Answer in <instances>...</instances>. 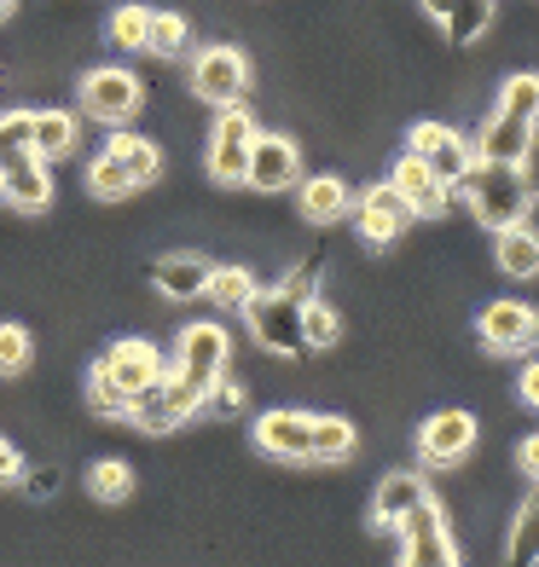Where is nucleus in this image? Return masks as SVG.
<instances>
[{
  "mask_svg": "<svg viewBox=\"0 0 539 567\" xmlns=\"http://www.w3.org/2000/svg\"><path fill=\"white\" fill-rule=\"evenodd\" d=\"M169 371V359H163V348L157 342H145V337H122V342H111L105 348V359L93 365V377H88V400H93V411L99 417H128V405H134V394L140 389H151Z\"/></svg>",
  "mask_w": 539,
  "mask_h": 567,
  "instance_id": "nucleus-1",
  "label": "nucleus"
},
{
  "mask_svg": "<svg viewBox=\"0 0 539 567\" xmlns=\"http://www.w3.org/2000/svg\"><path fill=\"white\" fill-rule=\"evenodd\" d=\"M452 192L470 203V215H476L487 231L522 226L528 209H533V197H539V186L528 179V163H487V157H476Z\"/></svg>",
  "mask_w": 539,
  "mask_h": 567,
  "instance_id": "nucleus-2",
  "label": "nucleus"
},
{
  "mask_svg": "<svg viewBox=\"0 0 539 567\" xmlns=\"http://www.w3.org/2000/svg\"><path fill=\"white\" fill-rule=\"evenodd\" d=\"M244 324H250V337L262 342L267 353H278V359L307 353V337H302V301H296L291 290H255L250 307H244Z\"/></svg>",
  "mask_w": 539,
  "mask_h": 567,
  "instance_id": "nucleus-3",
  "label": "nucleus"
},
{
  "mask_svg": "<svg viewBox=\"0 0 539 567\" xmlns=\"http://www.w3.org/2000/svg\"><path fill=\"white\" fill-rule=\"evenodd\" d=\"M197 411H203V394H197L180 371H163L151 389L134 394V405H128V423L145 429V434H174L180 423H192Z\"/></svg>",
  "mask_w": 539,
  "mask_h": 567,
  "instance_id": "nucleus-4",
  "label": "nucleus"
},
{
  "mask_svg": "<svg viewBox=\"0 0 539 567\" xmlns=\"http://www.w3.org/2000/svg\"><path fill=\"white\" fill-rule=\"evenodd\" d=\"M395 533H400V561L406 567H458V545H452L447 515L435 498H418Z\"/></svg>",
  "mask_w": 539,
  "mask_h": 567,
  "instance_id": "nucleus-5",
  "label": "nucleus"
},
{
  "mask_svg": "<svg viewBox=\"0 0 539 567\" xmlns=\"http://www.w3.org/2000/svg\"><path fill=\"white\" fill-rule=\"evenodd\" d=\"M226 359H233V337H226L221 324H210V319H197V324H186L180 330V342H174V359H169V371H180L192 382V389L203 394L210 382H221L226 377Z\"/></svg>",
  "mask_w": 539,
  "mask_h": 567,
  "instance_id": "nucleus-6",
  "label": "nucleus"
},
{
  "mask_svg": "<svg viewBox=\"0 0 539 567\" xmlns=\"http://www.w3.org/2000/svg\"><path fill=\"white\" fill-rule=\"evenodd\" d=\"M192 93L203 99V105H244L250 93V59L238 53V47H203V53L192 59Z\"/></svg>",
  "mask_w": 539,
  "mask_h": 567,
  "instance_id": "nucleus-7",
  "label": "nucleus"
},
{
  "mask_svg": "<svg viewBox=\"0 0 539 567\" xmlns=\"http://www.w3.org/2000/svg\"><path fill=\"white\" fill-rule=\"evenodd\" d=\"M250 145H255V116L244 105H221L215 134H210V179L215 186H244Z\"/></svg>",
  "mask_w": 539,
  "mask_h": 567,
  "instance_id": "nucleus-8",
  "label": "nucleus"
},
{
  "mask_svg": "<svg viewBox=\"0 0 539 567\" xmlns=\"http://www.w3.org/2000/svg\"><path fill=\"white\" fill-rule=\"evenodd\" d=\"M413 220H418V215H413V203H406V197L389 186V179L366 186V192H359V203H354V226H359V238H366L372 249H389Z\"/></svg>",
  "mask_w": 539,
  "mask_h": 567,
  "instance_id": "nucleus-9",
  "label": "nucleus"
},
{
  "mask_svg": "<svg viewBox=\"0 0 539 567\" xmlns=\"http://www.w3.org/2000/svg\"><path fill=\"white\" fill-rule=\"evenodd\" d=\"M476 337L487 353H528L539 348V313L528 301H487L476 313Z\"/></svg>",
  "mask_w": 539,
  "mask_h": 567,
  "instance_id": "nucleus-10",
  "label": "nucleus"
},
{
  "mask_svg": "<svg viewBox=\"0 0 539 567\" xmlns=\"http://www.w3.org/2000/svg\"><path fill=\"white\" fill-rule=\"evenodd\" d=\"M145 105V87H140V75L134 70H88V82H82V111L99 116V122H128V116H140Z\"/></svg>",
  "mask_w": 539,
  "mask_h": 567,
  "instance_id": "nucleus-11",
  "label": "nucleus"
},
{
  "mask_svg": "<svg viewBox=\"0 0 539 567\" xmlns=\"http://www.w3.org/2000/svg\"><path fill=\"white\" fill-rule=\"evenodd\" d=\"M296 179H302V151H296V140H285V134H262V127H255L244 186H255V192H291Z\"/></svg>",
  "mask_w": 539,
  "mask_h": 567,
  "instance_id": "nucleus-12",
  "label": "nucleus"
},
{
  "mask_svg": "<svg viewBox=\"0 0 539 567\" xmlns=\"http://www.w3.org/2000/svg\"><path fill=\"white\" fill-rule=\"evenodd\" d=\"M406 151H413V157H424L435 174L447 179V186H458V179H465V168L476 163V145L458 134V127H447V122H418L413 140H406Z\"/></svg>",
  "mask_w": 539,
  "mask_h": 567,
  "instance_id": "nucleus-13",
  "label": "nucleus"
},
{
  "mask_svg": "<svg viewBox=\"0 0 539 567\" xmlns=\"http://www.w3.org/2000/svg\"><path fill=\"white\" fill-rule=\"evenodd\" d=\"M476 446V417L470 411H435V417L418 429V457L429 470H452V463H465Z\"/></svg>",
  "mask_w": 539,
  "mask_h": 567,
  "instance_id": "nucleus-14",
  "label": "nucleus"
},
{
  "mask_svg": "<svg viewBox=\"0 0 539 567\" xmlns=\"http://www.w3.org/2000/svg\"><path fill=\"white\" fill-rule=\"evenodd\" d=\"M255 446L278 463H314V417L307 411H267L255 423Z\"/></svg>",
  "mask_w": 539,
  "mask_h": 567,
  "instance_id": "nucleus-15",
  "label": "nucleus"
},
{
  "mask_svg": "<svg viewBox=\"0 0 539 567\" xmlns=\"http://www.w3.org/2000/svg\"><path fill=\"white\" fill-rule=\"evenodd\" d=\"M389 186L413 203V215L418 220H435V215H447V203H452V186L441 174H435L424 157H413V151H406V157L389 168Z\"/></svg>",
  "mask_w": 539,
  "mask_h": 567,
  "instance_id": "nucleus-16",
  "label": "nucleus"
},
{
  "mask_svg": "<svg viewBox=\"0 0 539 567\" xmlns=\"http://www.w3.org/2000/svg\"><path fill=\"white\" fill-rule=\"evenodd\" d=\"M476 157H487V163H528L533 157V122L510 116V111H494L481 122V134H476Z\"/></svg>",
  "mask_w": 539,
  "mask_h": 567,
  "instance_id": "nucleus-17",
  "label": "nucleus"
},
{
  "mask_svg": "<svg viewBox=\"0 0 539 567\" xmlns=\"http://www.w3.org/2000/svg\"><path fill=\"white\" fill-rule=\"evenodd\" d=\"M418 498H429L424 475H413V470L383 475V481H377V498H372V533H395V527L406 522V509H413Z\"/></svg>",
  "mask_w": 539,
  "mask_h": 567,
  "instance_id": "nucleus-18",
  "label": "nucleus"
},
{
  "mask_svg": "<svg viewBox=\"0 0 539 567\" xmlns=\"http://www.w3.org/2000/svg\"><path fill=\"white\" fill-rule=\"evenodd\" d=\"M7 203L23 215H41L47 203H53V174H47V163L35 151H23V157L7 163Z\"/></svg>",
  "mask_w": 539,
  "mask_h": 567,
  "instance_id": "nucleus-19",
  "label": "nucleus"
},
{
  "mask_svg": "<svg viewBox=\"0 0 539 567\" xmlns=\"http://www.w3.org/2000/svg\"><path fill=\"white\" fill-rule=\"evenodd\" d=\"M418 7H424L435 23H441L447 41H458V47L481 41L487 23H494V0H418Z\"/></svg>",
  "mask_w": 539,
  "mask_h": 567,
  "instance_id": "nucleus-20",
  "label": "nucleus"
},
{
  "mask_svg": "<svg viewBox=\"0 0 539 567\" xmlns=\"http://www.w3.org/2000/svg\"><path fill=\"white\" fill-rule=\"evenodd\" d=\"M210 272H215V261H203V255H163V261L151 267V284H157L169 301H197L210 290Z\"/></svg>",
  "mask_w": 539,
  "mask_h": 567,
  "instance_id": "nucleus-21",
  "label": "nucleus"
},
{
  "mask_svg": "<svg viewBox=\"0 0 539 567\" xmlns=\"http://www.w3.org/2000/svg\"><path fill=\"white\" fill-rule=\"evenodd\" d=\"M296 197H302V220H319V226H325V220H343V215L354 209L343 174H314V179H302Z\"/></svg>",
  "mask_w": 539,
  "mask_h": 567,
  "instance_id": "nucleus-22",
  "label": "nucleus"
},
{
  "mask_svg": "<svg viewBox=\"0 0 539 567\" xmlns=\"http://www.w3.org/2000/svg\"><path fill=\"white\" fill-rule=\"evenodd\" d=\"M30 151L41 163H59L75 151V116L70 111H35V127H30Z\"/></svg>",
  "mask_w": 539,
  "mask_h": 567,
  "instance_id": "nucleus-23",
  "label": "nucleus"
},
{
  "mask_svg": "<svg viewBox=\"0 0 539 567\" xmlns=\"http://www.w3.org/2000/svg\"><path fill=\"white\" fill-rule=\"evenodd\" d=\"M105 145L122 157V168L134 174V186H140V192L163 174V151L151 145V140H140V134H128V127H111V140H105Z\"/></svg>",
  "mask_w": 539,
  "mask_h": 567,
  "instance_id": "nucleus-24",
  "label": "nucleus"
},
{
  "mask_svg": "<svg viewBox=\"0 0 539 567\" xmlns=\"http://www.w3.org/2000/svg\"><path fill=\"white\" fill-rule=\"evenodd\" d=\"M494 238H499V272H510V278H533L539 272V231L528 220L494 231Z\"/></svg>",
  "mask_w": 539,
  "mask_h": 567,
  "instance_id": "nucleus-25",
  "label": "nucleus"
},
{
  "mask_svg": "<svg viewBox=\"0 0 539 567\" xmlns=\"http://www.w3.org/2000/svg\"><path fill=\"white\" fill-rule=\"evenodd\" d=\"M82 179H88V192H93L99 203H122V197H134V192H140V186H134V174L122 168V157H116L111 145L88 163V174H82Z\"/></svg>",
  "mask_w": 539,
  "mask_h": 567,
  "instance_id": "nucleus-26",
  "label": "nucleus"
},
{
  "mask_svg": "<svg viewBox=\"0 0 539 567\" xmlns=\"http://www.w3.org/2000/svg\"><path fill=\"white\" fill-rule=\"evenodd\" d=\"M255 290H262V284L250 278V267H215V272H210V290H203V296H210L221 313H244Z\"/></svg>",
  "mask_w": 539,
  "mask_h": 567,
  "instance_id": "nucleus-27",
  "label": "nucleus"
},
{
  "mask_svg": "<svg viewBox=\"0 0 539 567\" xmlns=\"http://www.w3.org/2000/svg\"><path fill=\"white\" fill-rule=\"evenodd\" d=\"M145 53H151V59H180V53H192V30H186V18H180V12H151Z\"/></svg>",
  "mask_w": 539,
  "mask_h": 567,
  "instance_id": "nucleus-28",
  "label": "nucleus"
},
{
  "mask_svg": "<svg viewBox=\"0 0 539 567\" xmlns=\"http://www.w3.org/2000/svg\"><path fill=\"white\" fill-rule=\"evenodd\" d=\"M359 434L348 417H314V463H348Z\"/></svg>",
  "mask_w": 539,
  "mask_h": 567,
  "instance_id": "nucleus-29",
  "label": "nucleus"
},
{
  "mask_svg": "<svg viewBox=\"0 0 539 567\" xmlns=\"http://www.w3.org/2000/svg\"><path fill=\"white\" fill-rule=\"evenodd\" d=\"M505 556H510V561H539V486H533V498H522L517 522H510Z\"/></svg>",
  "mask_w": 539,
  "mask_h": 567,
  "instance_id": "nucleus-30",
  "label": "nucleus"
},
{
  "mask_svg": "<svg viewBox=\"0 0 539 567\" xmlns=\"http://www.w3.org/2000/svg\"><path fill=\"white\" fill-rule=\"evenodd\" d=\"M88 493H93L99 504H122V498H134V470H128V463H116V457L93 463V470H88Z\"/></svg>",
  "mask_w": 539,
  "mask_h": 567,
  "instance_id": "nucleus-31",
  "label": "nucleus"
},
{
  "mask_svg": "<svg viewBox=\"0 0 539 567\" xmlns=\"http://www.w3.org/2000/svg\"><path fill=\"white\" fill-rule=\"evenodd\" d=\"M499 111L522 116V122H539V75H533V70L505 75V87H499Z\"/></svg>",
  "mask_w": 539,
  "mask_h": 567,
  "instance_id": "nucleus-32",
  "label": "nucleus"
},
{
  "mask_svg": "<svg viewBox=\"0 0 539 567\" xmlns=\"http://www.w3.org/2000/svg\"><path fill=\"white\" fill-rule=\"evenodd\" d=\"M302 337H307V348H330V342L343 337V319L314 296V301H302Z\"/></svg>",
  "mask_w": 539,
  "mask_h": 567,
  "instance_id": "nucleus-33",
  "label": "nucleus"
},
{
  "mask_svg": "<svg viewBox=\"0 0 539 567\" xmlns=\"http://www.w3.org/2000/svg\"><path fill=\"white\" fill-rule=\"evenodd\" d=\"M35 359V342L23 324H0V377H18Z\"/></svg>",
  "mask_w": 539,
  "mask_h": 567,
  "instance_id": "nucleus-34",
  "label": "nucleus"
},
{
  "mask_svg": "<svg viewBox=\"0 0 539 567\" xmlns=\"http://www.w3.org/2000/svg\"><path fill=\"white\" fill-rule=\"evenodd\" d=\"M30 127H35V111H7L0 116V168L30 151Z\"/></svg>",
  "mask_w": 539,
  "mask_h": 567,
  "instance_id": "nucleus-35",
  "label": "nucleus"
},
{
  "mask_svg": "<svg viewBox=\"0 0 539 567\" xmlns=\"http://www.w3.org/2000/svg\"><path fill=\"white\" fill-rule=\"evenodd\" d=\"M145 30H151V12L145 7H116L111 18V41L128 47V53H145Z\"/></svg>",
  "mask_w": 539,
  "mask_h": 567,
  "instance_id": "nucleus-36",
  "label": "nucleus"
},
{
  "mask_svg": "<svg viewBox=\"0 0 539 567\" xmlns=\"http://www.w3.org/2000/svg\"><path fill=\"white\" fill-rule=\"evenodd\" d=\"M203 411H210V417H238L244 411V394H238V382H210V389H203Z\"/></svg>",
  "mask_w": 539,
  "mask_h": 567,
  "instance_id": "nucleus-37",
  "label": "nucleus"
},
{
  "mask_svg": "<svg viewBox=\"0 0 539 567\" xmlns=\"http://www.w3.org/2000/svg\"><path fill=\"white\" fill-rule=\"evenodd\" d=\"M278 290H291L296 301H314V296H319V261H302L285 284H278Z\"/></svg>",
  "mask_w": 539,
  "mask_h": 567,
  "instance_id": "nucleus-38",
  "label": "nucleus"
},
{
  "mask_svg": "<svg viewBox=\"0 0 539 567\" xmlns=\"http://www.w3.org/2000/svg\"><path fill=\"white\" fill-rule=\"evenodd\" d=\"M517 394H522V405H533V411H539V359H528V365H522Z\"/></svg>",
  "mask_w": 539,
  "mask_h": 567,
  "instance_id": "nucleus-39",
  "label": "nucleus"
},
{
  "mask_svg": "<svg viewBox=\"0 0 539 567\" xmlns=\"http://www.w3.org/2000/svg\"><path fill=\"white\" fill-rule=\"evenodd\" d=\"M517 463H522V475L539 486V434H528V441L517 446Z\"/></svg>",
  "mask_w": 539,
  "mask_h": 567,
  "instance_id": "nucleus-40",
  "label": "nucleus"
},
{
  "mask_svg": "<svg viewBox=\"0 0 539 567\" xmlns=\"http://www.w3.org/2000/svg\"><path fill=\"white\" fill-rule=\"evenodd\" d=\"M12 481H23V457L0 441V486H12Z\"/></svg>",
  "mask_w": 539,
  "mask_h": 567,
  "instance_id": "nucleus-41",
  "label": "nucleus"
},
{
  "mask_svg": "<svg viewBox=\"0 0 539 567\" xmlns=\"http://www.w3.org/2000/svg\"><path fill=\"white\" fill-rule=\"evenodd\" d=\"M53 486H59V470H41V475H30V493L41 498V493H53Z\"/></svg>",
  "mask_w": 539,
  "mask_h": 567,
  "instance_id": "nucleus-42",
  "label": "nucleus"
},
{
  "mask_svg": "<svg viewBox=\"0 0 539 567\" xmlns=\"http://www.w3.org/2000/svg\"><path fill=\"white\" fill-rule=\"evenodd\" d=\"M12 7H18V0H0V23H7V18H12Z\"/></svg>",
  "mask_w": 539,
  "mask_h": 567,
  "instance_id": "nucleus-43",
  "label": "nucleus"
},
{
  "mask_svg": "<svg viewBox=\"0 0 539 567\" xmlns=\"http://www.w3.org/2000/svg\"><path fill=\"white\" fill-rule=\"evenodd\" d=\"M0 203H7V168H0Z\"/></svg>",
  "mask_w": 539,
  "mask_h": 567,
  "instance_id": "nucleus-44",
  "label": "nucleus"
}]
</instances>
